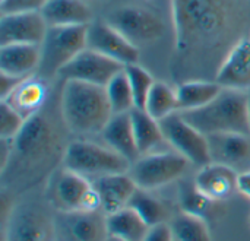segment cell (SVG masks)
I'll return each mask as SVG.
<instances>
[{
    "instance_id": "cell-1",
    "label": "cell",
    "mask_w": 250,
    "mask_h": 241,
    "mask_svg": "<svg viewBox=\"0 0 250 241\" xmlns=\"http://www.w3.org/2000/svg\"><path fill=\"white\" fill-rule=\"evenodd\" d=\"M177 82L212 79L230 50L250 32L249 0H171Z\"/></svg>"
},
{
    "instance_id": "cell-2",
    "label": "cell",
    "mask_w": 250,
    "mask_h": 241,
    "mask_svg": "<svg viewBox=\"0 0 250 241\" xmlns=\"http://www.w3.org/2000/svg\"><path fill=\"white\" fill-rule=\"evenodd\" d=\"M60 110L66 129L75 135L101 133L113 117L105 86L79 80H64Z\"/></svg>"
},
{
    "instance_id": "cell-3",
    "label": "cell",
    "mask_w": 250,
    "mask_h": 241,
    "mask_svg": "<svg viewBox=\"0 0 250 241\" xmlns=\"http://www.w3.org/2000/svg\"><path fill=\"white\" fill-rule=\"evenodd\" d=\"M182 114L207 136L217 133L250 135L249 91L223 88L221 94L205 107Z\"/></svg>"
},
{
    "instance_id": "cell-4",
    "label": "cell",
    "mask_w": 250,
    "mask_h": 241,
    "mask_svg": "<svg viewBox=\"0 0 250 241\" xmlns=\"http://www.w3.org/2000/svg\"><path fill=\"white\" fill-rule=\"evenodd\" d=\"M63 164L66 170L78 173L83 177L94 176L95 179L129 173L132 162L113 151L107 145H98L89 141H75L64 148Z\"/></svg>"
},
{
    "instance_id": "cell-5",
    "label": "cell",
    "mask_w": 250,
    "mask_h": 241,
    "mask_svg": "<svg viewBox=\"0 0 250 241\" xmlns=\"http://www.w3.org/2000/svg\"><path fill=\"white\" fill-rule=\"evenodd\" d=\"M88 25H63L48 26L47 34L40 44L41 63L40 73L42 78L57 76L59 72L70 63L86 45Z\"/></svg>"
},
{
    "instance_id": "cell-6",
    "label": "cell",
    "mask_w": 250,
    "mask_h": 241,
    "mask_svg": "<svg viewBox=\"0 0 250 241\" xmlns=\"http://www.w3.org/2000/svg\"><path fill=\"white\" fill-rule=\"evenodd\" d=\"M189 161L176 151L151 152L141 155L130 167L129 174L139 189L154 190L179 180L188 170Z\"/></svg>"
},
{
    "instance_id": "cell-7",
    "label": "cell",
    "mask_w": 250,
    "mask_h": 241,
    "mask_svg": "<svg viewBox=\"0 0 250 241\" xmlns=\"http://www.w3.org/2000/svg\"><path fill=\"white\" fill-rule=\"evenodd\" d=\"M60 139L54 121L40 111L25 121L19 135L12 141V149L31 162L41 161L60 148Z\"/></svg>"
},
{
    "instance_id": "cell-8",
    "label": "cell",
    "mask_w": 250,
    "mask_h": 241,
    "mask_svg": "<svg viewBox=\"0 0 250 241\" xmlns=\"http://www.w3.org/2000/svg\"><path fill=\"white\" fill-rule=\"evenodd\" d=\"M160 123L166 142L190 164L204 167L211 162L208 136L192 126L180 111L166 117Z\"/></svg>"
},
{
    "instance_id": "cell-9",
    "label": "cell",
    "mask_w": 250,
    "mask_h": 241,
    "mask_svg": "<svg viewBox=\"0 0 250 241\" xmlns=\"http://www.w3.org/2000/svg\"><path fill=\"white\" fill-rule=\"evenodd\" d=\"M3 241H53L54 222L51 217L37 205H21L10 208L9 218L4 220Z\"/></svg>"
},
{
    "instance_id": "cell-10",
    "label": "cell",
    "mask_w": 250,
    "mask_h": 241,
    "mask_svg": "<svg viewBox=\"0 0 250 241\" xmlns=\"http://www.w3.org/2000/svg\"><path fill=\"white\" fill-rule=\"evenodd\" d=\"M125 66L95 50L85 48L70 63H67L57 75L64 80H79L98 86H105Z\"/></svg>"
},
{
    "instance_id": "cell-11",
    "label": "cell",
    "mask_w": 250,
    "mask_h": 241,
    "mask_svg": "<svg viewBox=\"0 0 250 241\" xmlns=\"http://www.w3.org/2000/svg\"><path fill=\"white\" fill-rule=\"evenodd\" d=\"M108 22L135 45L160 38L164 29L161 19L154 12L139 6H122L114 9L108 16Z\"/></svg>"
},
{
    "instance_id": "cell-12",
    "label": "cell",
    "mask_w": 250,
    "mask_h": 241,
    "mask_svg": "<svg viewBox=\"0 0 250 241\" xmlns=\"http://www.w3.org/2000/svg\"><path fill=\"white\" fill-rule=\"evenodd\" d=\"M86 45L123 66L138 63L139 50L126 35L114 28L108 20H92L88 23Z\"/></svg>"
},
{
    "instance_id": "cell-13",
    "label": "cell",
    "mask_w": 250,
    "mask_h": 241,
    "mask_svg": "<svg viewBox=\"0 0 250 241\" xmlns=\"http://www.w3.org/2000/svg\"><path fill=\"white\" fill-rule=\"evenodd\" d=\"M48 25L41 12L1 13L0 45L6 44H41Z\"/></svg>"
},
{
    "instance_id": "cell-14",
    "label": "cell",
    "mask_w": 250,
    "mask_h": 241,
    "mask_svg": "<svg viewBox=\"0 0 250 241\" xmlns=\"http://www.w3.org/2000/svg\"><path fill=\"white\" fill-rule=\"evenodd\" d=\"M211 162L231 167L239 174L250 171V135L217 133L208 136Z\"/></svg>"
},
{
    "instance_id": "cell-15",
    "label": "cell",
    "mask_w": 250,
    "mask_h": 241,
    "mask_svg": "<svg viewBox=\"0 0 250 241\" xmlns=\"http://www.w3.org/2000/svg\"><path fill=\"white\" fill-rule=\"evenodd\" d=\"M215 80L227 89L250 91V37H245L230 50Z\"/></svg>"
},
{
    "instance_id": "cell-16",
    "label": "cell",
    "mask_w": 250,
    "mask_h": 241,
    "mask_svg": "<svg viewBox=\"0 0 250 241\" xmlns=\"http://www.w3.org/2000/svg\"><path fill=\"white\" fill-rule=\"evenodd\" d=\"M239 173L229 165L209 162L199 168L195 177V187L207 198L223 202L237 190Z\"/></svg>"
},
{
    "instance_id": "cell-17",
    "label": "cell",
    "mask_w": 250,
    "mask_h": 241,
    "mask_svg": "<svg viewBox=\"0 0 250 241\" xmlns=\"http://www.w3.org/2000/svg\"><path fill=\"white\" fill-rule=\"evenodd\" d=\"M47 98L48 86L45 83V78L31 75L22 79L12 89V92L0 101L9 104L16 113H19L25 120H28L42 111Z\"/></svg>"
},
{
    "instance_id": "cell-18",
    "label": "cell",
    "mask_w": 250,
    "mask_h": 241,
    "mask_svg": "<svg viewBox=\"0 0 250 241\" xmlns=\"http://www.w3.org/2000/svg\"><path fill=\"white\" fill-rule=\"evenodd\" d=\"M94 186L100 193L101 211L105 214V217L127 208L135 192L139 189L129 173L98 177L95 179Z\"/></svg>"
},
{
    "instance_id": "cell-19",
    "label": "cell",
    "mask_w": 250,
    "mask_h": 241,
    "mask_svg": "<svg viewBox=\"0 0 250 241\" xmlns=\"http://www.w3.org/2000/svg\"><path fill=\"white\" fill-rule=\"evenodd\" d=\"M41 63L40 44L0 45V73L23 79L35 73Z\"/></svg>"
},
{
    "instance_id": "cell-20",
    "label": "cell",
    "mask_w": 250,
    "mask_h": 241,
    "mask_svg": "<svg viewBox=\"0 0 250 241\" xmlns=\"http://www.w3.org/2000/svg\"><path fill=\"white\" fill-rule=\"evenodd\" d=\"M94 189V183H89L86 177L64 170L54 187V199L59 208L64 212H82L89 193Z\"/></svg>"
},
{
    "instance_id": "cell-21",
    "label": "cell",
    "mask_w": 250,
    "mask_h": 241,
    "mask_svg": "<svg viewBox=\"0 0 250 241\" xmlns=\"http://www.w3.org/2000/svg\"><path fill=\"white\" fill-rule=\"evenodd\" d=\"M101 136L108 148L119 152L132 164L141 157L133 135L130 113L113 114L107 126L101 132Z\"/></svg>"
},
{
    "instance_id": "cell-22",
    "label": "cell",
    "mask_w": 250,
    "mask_h": 241,
    "mask_svg": "<svg viewBox=\"0 0 250 241\" xmlns=\"http://www.w3.org/2000/svg\"><path fill=\"white\" fill-rule=\"evenodd\" d=\"M40 12L48 26L88 25L92 22L91 9L82 0H47Z\"/></svg>"
},
{
    "instance_id": "cell-23",
    "label": "cell",
    "mask_w": 250,
    "mask_h": 241,
    "mask_svg": "<svg viewBox=\"0 0 250 241\" xmlns=\"http://www.w3.org/2000/svg\"><path fill=\"white\" fill-rule=\"evenodd\" d=\"M223 91V86L212 79H188L176 86L179 111H192L205 107L214 101Z\"/></svg>"
},
{
    "instance_id": "cell-24",
    "label": "cell",
    "mask_w": 250,
    "mask_h": 241,
    "mask_svg": "<svg viewBox=\"0 0 250 241\" xmlns=\"http://www.w3.org/2000/svg\"><path fill=\"white\" fill-rule=\"evenodd\" d=\"M107 234L125 241H144L148 234V224L130 206L105 217Z\"/></svg>"
},
{
    "instance_id": "cell-25",
    "label": "cell",
    "mask_w": 250,
    "mask_h": 241,
    "mask_svg": "<svg viewBox=\"0 0 250 241\" xmlns=\"http://www.w3.org/2000/svg\"><path fill=\"white\" fill-rule=\"evenodd\" d=\"M130 117L139 155L151 154L157 146L166 142L161 123L155 120L152 116H149L145 110L133 108L130 111Z\"/></svg>"
},
{
    "instance_id": "cell-26",
    "label": "cell",
    "mask_w": 250,
    "mask_h": 241,
    "mask_svg": "<svg viewBox=\"0 0 250 241\" xmlns=\"http://www.w3.org/2000/svg\"><path fill=\"white\" fill-rule=\"evenodd\" d=\"M72 241H105V218L98 212H69L66 220Z\"/></svg>"
},
{
    "instance_id": "cell-27",
    "label": "cell",
    "mask_w": 250,
    "mask_h": 241,
    "mask_svg": "<svg viewBox=\"0 0 250 241\" xmlns=\"http://www.w3.org/2000/svg\"><path fill=\"white\" fill-rule=\"evenodd\" d=\"M145 111L158 121L164 120L166 117L174 113H179V101H177L176 88H171L166 82L155 80L148 95Z\"/></svg>"
},
{
    "instance_id": "cell-28",
    "label": "cell",
    "mask_w": 250,
    "mask_h": 241,
    "mask_svg": "<svg viewBox=\"0 0 250 241\" xmlns=\"http://www.w3.org/2000/svg\"><path fill=\"white\" fill-rule=\"evenodd\" d=\"M105 92H107V98L111 105L113 114L130 113L135 108L133 94H132L127 76L125 73V69L120 73H117L105 85Z\"/></svg>"
},
{
    "instance_id": "cell-29",
    "label": "cell",
    "mask_w": 250,
    "mask_h": 241,
    "mask_svg": "<svg viewBox=\"0 0 250 241\" xmlns=\"http://www.w3.org/2000/svg\"><path fill=\"white\" fill-rule=\"evenodd\" d=\"M129 206L139 214V217L148 224V227L164 222L167 211L164 205L149 195V190L138 189L129 202Z\"/></svg>"
},
{
    "instance_id": "cell-30",
    "label": "cell",
    "mask_w": 250,
    "mask_h": 241,
    "mask_svg": "<svg viewBox=\"0 0 250 241\" xmlns=\"http://www.w3.org/2000/svg\"><path fill=\"white\" fill-rule=\"evenodd\" d=\"M217 203L218 202L201 193L195 187V184L183 187L180 192V208L183 214H188V215H192L205 221H208L214 215Z\"/></svg>"
},
{
    "instance_id": "cell-31",
    "label": "cell",
    "mask_w": 250,
    "mask_h": 241,
    "mask_svg": "<svg viewBox=\"0 0 250 241\" xmlns=\"http://www.w3.org/2000/svg\"><path fill=\"white\" fill-rule=\"evenodd\" d=\"M125 73L127 76V80L130 83V89L133 94L135 108L145 110V104L148 100V95L155 83L152 75L138 63H132L125 66Z\"/></svg>"
},
{
    "instance_id": "cell-32",
    "label": "cell",
    "mask_w": 250,
    "mask_h": 241,
    "mask_svg": "<svg viewBox=\"0 0 250 241\" xmlns=\"http://www.w3.org/2000/svg\"><path fill=\"white\" fill-rule=\"evenodd\" d=\"M171 228L176 241H212L207 221L188 214L179 215Z\"/></svg>"
},
{
    "instance_id": "cell-33",
    "label": "cell",
    "mask_w": 250,
    "mask_h": 241,
    "mask_svg": "<svg viewBox=\"0 0 250 241\" xmlns=\"http://www.w3.org/2000/svg\"><path fill=\"white\" fill-rule=\"evenodd\" d=\"M25 119L9 104L0 101V139L13 141L25 124Z\"/></svg>"
},
{
    "instance_id": "cell-34",
    "label": "cell",
    "mask_w": 250,
    "mask_h": 241,
    "mask_svg": "<svg viewBox=\"0 0 250 241\" xmlns=\"http://www.w3.org/2000/svg\"><path fill=\"white\" fill-rule=\"evenodd\" d=\"M47 0H0L1 13L40 12Z\"/></svg>"
},
{
    "instance_id": "cell-35",
    "label": "cell",
    "mask_w": 250,
    "mask_h": 241,
    "mask_svg": "<svg viewBox=\"0 0 250 241\" xmlns=\"http://www.w3.org/2000/svg\"><path fill=\"white\" fill-rule=\"evenodd\" d=\"M174 233H173V228L171 225L166 224V222H161L158 225H154V227H149L148 230V234L145 237L144 241H174Z\"/></svg>"
},
{
    "instance_id": "cell-36",
    "label": "cell",
    "mask_w": 250,
    "mask_h": 241,
    "mask_svg": "<svg viewBox=\"0 0 250 241\" xmlns=\"http://www.w3.org/2000/svg\"><path fill=\"white\" fill-rule=\"evenodd\" d=\"M25 79V78H23ZM22 79H18V78H13V76H9V75H4V73H0V100L6 98L12 89L21 82Z\"/></svg>"
},
{
    "instance_id": "cell-37",
    "label": "cell",
    "mask_w": 250,
    "mask_h": 241,
    "mask_svg": "<svg viewBox=\"0 0 250 241\" xmlns=\"http://www.w3.org/2000/svg\"><path fill=\"white\" fill-rule=\"evenodd\" d=\"M237 190L250 201V171H245V173H240L239 174V179H237Z\"/></svg>"
},
{
    "instance_id": "cell-38",
    "label": "cell",
    "mask_w": 250,
    "mask_h": 241,
    "mask_svg": "<svg viewBox=\"0 0 250 241\" xmlns=\"http://www.w3.org/2000/svg\"><path fill=\"white\" fill-rule=\"evenodd\" d=\"M105 241H125V240H120V239H116V237L107 236V239H105Z\"/></svg>"
},
{
    "instance_id": "cell-39",
    "label": "cell",
    "mask_w": 250,
    "mask_h": 241,
    "mask_svg": "<svg viewBox=\"0 0 250 241\" xmlns=\"http://www.w3.org/2000/svg\"><path fill=\"white\" fill-rule=\"evenodd\" d=\"M249 129H250V91H249Z\"/></svg>"
},
{
    "instance_id": "cell-40",
    "label": "cell",
    "mask_w": 250,
    "mask_h": 241,
    "mask_svg": "<svg viewBox=\"0 0 250 241\" xmlns=\"http://www.w3.org/2000/svg\"><path fill=\"white\" fill-rule=\"evenodd\" d=\"M249 1H250V0H249Z\"/></svg>"
}]
</instances>
